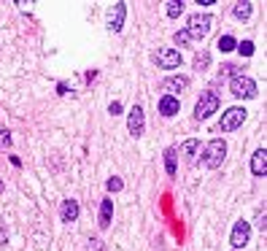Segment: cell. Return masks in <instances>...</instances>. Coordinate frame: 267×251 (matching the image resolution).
<instances>
[{"mask_svg": "<svg viewBox=\"0 0 267 251\" xmlns=\"http://www.w3.org/2000/svg\"><path fill=\"white\" fill-rule=\"evenodd\" d=\"M224 157H227V143L224 141H211L205 146V151H203V165L205 168H219L224 162Z\"/></svg>", "mask_w": 267, "mask_h": 251, "instance_id": "cell-1", "label": "cell"}, {"mask_svg": "<svg viewBox=\"0 0 267 251\" xmlns=\"http://www.w3.org/2000/svg\"><path fill=\"white\" fill-rule=\"evenodd\" d=\"M230 92L235 95V98L251 100V98H256V81L249 79V76H235L232 84H230Z\"/></svg>", "mask_w": 267, "mask_h": 251, "instance_id": "cell-2", "label": "cell"}, {"mask_svg": "<svg viewBox=\"0 0 267 251\" xmlns=\"http://www.w3.org/2000/svg\"><path fill=\"white\" fill-rule=\"evenodd\" d=\"M211 25H213V19L208 14H195L192 19H189L186 33H189V38H205L208 33H211Z\"/></svg>", "mask_w": 267, "mask_h": 251, "instance_id": "cell-3", "label": "cell"}, {"mask_svg": "<svg viewBox=\"0 0 267 251\" xmlns=\"http://www.w3.org/2000/svg\"><path fill=\"white\" fill-rule=\"evenodd\" d=\"M216 111H219V95L216 92H205L203 98L197 100V105H195V117L197 119H208Z\"/></svg>", "mask_w": 267, "mask_h": 251, "instance_id": "cell-4", "label": "cell"}, {"mask_svg": "<svg viewBox=\"0 0 267 251\" xmlns=\"http://www.w3.org/2000/svg\"><path fill=\"white\" fill-rule=\"evenodd\" d=\"M243 122H246V108H230L222 117V124H219V127H222L224 132H232V130L240 127Z\"/></svg>", "mask_w": 267, "mask_h": 251, "instance_id": "cell-5", "label": "cell"}, {"mask_svg": "<svg viewBox=\"0 0 267 251\" xmlns=\"http://www.w3.org/2000/svg\"><path fill=\"white\" fill-rule=\"evenodd\" d=\"M154 60H157L159 67H165V71H173V67L181 65V54H178V49H157Z\"/></svg>", "mask_w": 267, "mask_h": 251, "instance_id": "cell-6", "label": "cell"}, {"mask_svg": "<svg viewBox=\"0 0 267 251\" xmlns=\"http://www.w3.org/2000/svg\"><path fill=\"white\" fill-rule=\"evenodd\" d=\"M249 238H251V227H249V221H237V224L232 227V238H230V243L235 248H243L246 243H249Z\"/></svg>", "mask_w": 267, "mask_h": 251, "instance_id": "cell-7", "label": "cell"}, {"mask_svg": "<svg viewBox=\"0 0 267 251\" xmlns=\"http://www.w3.org/2000/svg\"><path fill=\"white\" fill-rule=\"evenodd\" d=\"M125 14H127V3H113V8L108 11V30L119 33L125 25Z\"/></svg>", "mask_w": 267, "mask_h": 251, "instance_id": "cell-8", "label": "cell"}, {"mask_svg": "<svg viewBox=\"0 0 267 251\" xmlns=\"http://www.w3.org/2000/svg\"><path fill=\"white\" fill-rule=\"evenodd\" d=\"M143 127H146V122H143V108L140 105H135V108L130 111V119H127V130H130V135H143Z\"/></svg>", "mask_w": 267, "mask_h": 251, "instance_id": "cell-9", "label": "cell"}, {"mask_svg": "<svg viewBox=\"0 0 267 251\" xmlns=\"http://www.w3.org/2000/svg\"><path fill=\"white\" fill-rule=\"evenodd\" d=\"M186 86H189L186 76H170V79L162 81V89H165V92H184Z\"/></svg>", "mask_w": 267, "mask_h": 251, "instance_id": "cell-10", "label": "cell"}, {"mask_svg": "<svg viewBox=\"0 0 267 251\" xmlns=\"http://www.w3.org/2000/svg\"><path fill=\"white\" fill-rule=\"evenodd\" d=\"M251 173H254V176H264V173H267V151L264 149H259L251 157Z\"/></svg>", "mask_w": 267, "mask_h": 251, "instance_id": "cell-11", "label": "cell"}, {"mask_svg": "<svg viewBox=\"0 0 267 251\" xmlns=\"http://www.w3.org/2000/svg\"><path fill=\"white\" fill-rule=\"evenodd\" d=\"M178 98H173V95H165V98L159 100V113L162 117H173V113H178Z\"/></svg>", "mask_w": 267, "mask_h": 251, "instance_id": "cell-12", "label": "cell"}, {"mask_svg": "<svg viewBox=\"0 0 267 251\" xmlns=\"http://www.w3.org/2000/svg\"><path fill=\"white\" fill-rule=\"evenodd\" d=\"M60 216H62V221H76V219H79V202L65 200L62 208H60Z\"/></svg>", "mask_w": 267, "mask_h": 251, "instance_id": "cell-13", "label": "cell"}, {"mask_svg": "<svg viewBox=\"0 0 267 251\" xmlns=\"http://www.w3.org/2000/svg\"><path fill=\"white\" fill-rule=\"evenodd\" d=\"M111 216H113V202L111 200H103V206H100V221H98V224L106 230L111 224Z\"/></svg>", "mask_w": 267, "mask_h": 251, "instance_id": "cell-14", "label": "cell"}, {"mask_svg": "<svg viewBox=\"0 0 267 251\" xmlns=\"http://www.w3.org/2000/svg\"><path fill=\"white\" fill-rule=\"evenodd\" d=\"M208 65H211V54H208V52H197L195 54V71H205Z\"/></svg>", "mask_w": 267, "mask_h": 251, "instance_id": "cell-15", "label": "cell"}, {"mask_svg": "<svg viewBox=\"0 0 267 251\" xmlns=\"http://www.w3.org/2000/svg\"><path fill=\"white\" fill-rule=\"evenodd\" d=\"M219 49H222V52H232V49H237V41H235V38L232 35H222V38H219Z\"/></svg>", "mask_w": 267, "mask_h": 251, "instance_id": "cell-16", "label": "cell"}, {"mask_svg": "<svg viewBox=\"0 0 267 251\" xmlns=\"http://www.w3.org/2000/svg\"><path fill=\"white\" fill-rule=\"evenodd\" d=\"M232 14H235V19H249L251 16V3H237Z\"/></svg>", "mask_w": 267, "mask_h": 251, "instance_id": "cell-17", "label": "cell"}, {"mask_svg": "<svg viewBox=\"0 0 267 251\" xmlns=\"http://www.w3.org/2000/svg\"><path fill=\"white\" fill-rule=\"evenodd\" d=\"M165 168H167L170 176H176V151H173V149L165 151Z\"/></svg>", "mask_w": 267, "mask_h": 251, "instance_id": "cell-18", "label": "cell"}, {"mask_svg": "<svg viewBox=\"0 0 267 251\" xmlns=\"http://www.w3.org/2000/svg\"><path fill=\"white\" fill-rule=\"evenodd\" d=\"M197 146H200V143H197V141L192 138V141H186L184 146H181V151H184L186 157H195V154H197Z\"/></svg>", "mask_w": 267, "mask_h": 251, "instance_id": "cell-19", "label": "cell"}, {"mask_svg": "<svg viewBox=\"0 0 267 251\" xmlns=\"http://www.w3.org/2000/svg\"><path fill=\"white\" fill-rule=\"evenodd\" d=\"M181 14H184V3H167V16L170 19H176Z\"/></svg>", "mask_w": 267, "mask_h": 251, "instance_id": "cell-20", "label": "cell"}, {"mask_svg": "<svg viewBox=\"0 0 267 251\" xmlns=\"http://www.w3.org/2000/svg\"><path fill=\"white\" fill-rule=\"evenodd\" d=\"M237 52L246 54V57H251V54H254V43H251V41H243L240 46H237Z\"/></svg>", "mask_w": 267, "mask_h": 251, "instance_id": "cell-21", "label": "cell"}, {"mask_svg": "<svg viewBox=\"0 0 267 251\" xmlns=\"http://www.w3.org/2000/svg\"><path fill=\"white\" fill-rule=\"evenodd\" d=\"M189 41H192V38H189L186 30H178V33H176V43H178V46H186Z\"/></svg>", "mask_w": 267, "mask_h": 251, "instance_id": "cell-22", "label": "cell"}, {"mask_svg": "<svg viewBox=\"0 0 267 251\" xmlns=\"http://www.w3.org/2000/svg\"><path fill=\"white\" fill-rule=\"evenodd\" d=\"M108 192H119L122 187H125V184H122V178H116V176H113V178H108Z\"/></svg>", "mask_w": 267, "mask_h": 251, "instance_id": "cell-23", "label": "cell"}, {"mask_svg": "<svg viewBox=\"0 0 267 251\" xmlns=\"http://www.w3.org/2000/svg\"><path fill=\"white\" fill-rule=\"evenodd\" d=\"M8 146H11V135L6 130H0V149H8Z\"/></svg>", "mask_w": 267, "mask_h": 251, "instance_id": "cell-24", "label": "cell"}, {"mask_svg": "<svg viewBox=\"0 0 267 251\" xmlns=\"http://www.w3.org/2000/svg\"><path fill=\"white\" fill-rule=\"evenodd\" d=\"M256 227H259L262 233H264V230H267V216L262 214V211H259V214H256Z\"/></svg>", "mask_w": 267, "mask_h": 251, "instance_id": "cell-25", "label": "cell"}, {"mask_svg": "<svg viewBox=\"0 0 267 251\" xmlns=\"http://www.w3.org/2000/svg\"><path fill=\"white\" fill-rule=\"evenodd\" d=\"M222 76H237V67L235 65H224L222 67Z\"/></svg>", "mask_w": 267, "mask_h": 251, "instance_id": "cell-26", "label": "cell"}, {"mask_svg": "<svg viewBox=\"0 0 267 251\" xmlns=\"http://www.w3.org/2000/svg\"><path fill=\"white\" fill-rule=\"evenodd\" d=\"M108 111L113 113V117H116V113L122 111V103H111V105H108Z\"/></svg>", "mask_w": 267, "mask_h": 251, "instance_id": "cell-27", "label": "cell"}, {"mask_svg": "<svg viewBox=\"0 0 267 251\" xmlns=\"http://www.w3.org/2000/svg\"><path fill=\"white\" fill-rule=\"evenodd\" d=\"M89 251H100V240H89Z\"/></svg>", "mask_w": 267, "mask_h": 251, "instance_id": "cell-28", "label": "cell"}, {"mask_svg": "<svg viewBox=\"0 0 267 251\" xmlns=\"http://www.w3.org/2000/svg\"><path fill=\"white\" fill-rule=\"evenodd\" d=\"M0 192H3V181H0Z\"/></svg>", "mask_w": 267, "mask_h": 251, "instance_id": "cell-29", "label": "cell"}]
</instances>
